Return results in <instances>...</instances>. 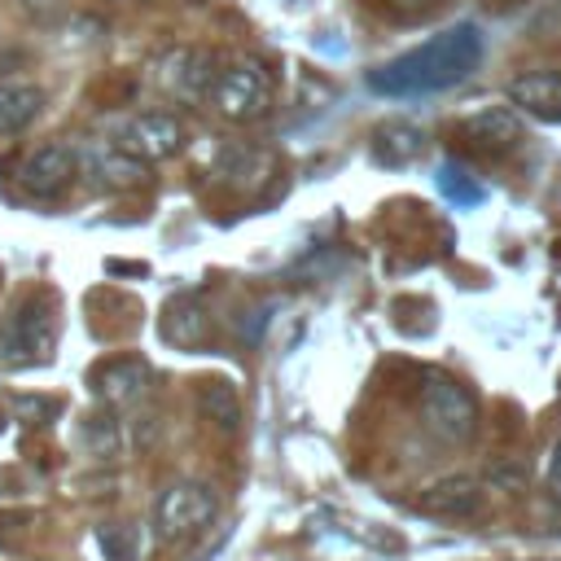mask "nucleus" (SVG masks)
I'll return each mask as SVG.
<instances>
[{
    "instance_id": "ddd939ff",
    "label": "nucleus",
    "mask_w": 561,
    "mask_h": 561,
    "mask_svg": "<svg viewBox=\"0 0 561 561\" xmlns=\"http://www.w3.org/2000/svg\"><path fill=\"white\" fill-rule=\"evenodd\" d=\"M508 96L517 110L535 114V118H561V70H535L508 83Z\"/></svg>"
},
{
    "instance_id": "0eeeda50",
    "label": "nucleus",
    "mask_w": 561,
    "mask_h": 561,
    "mask_svg": "<svg viewBox=\"0 0 561 561\" xmlns=\"http://www.w3.org/2000/svg\"><path fill=\"white\" fill-rule=\"evenodd\" d=\"M114 145L123 153H131L136 162H162V158H171V153L184 149V123L175 114H167V110H145V114H136L118 131Z\"/></svg>"
},
{
    "instance_id": "aec40b11",
    "label": "nucleus",
    "mask_w": 561,
    "mask_h": 561,
    "mask_svg": "<svg viewBox=\"0 0 561 561\" xmlns=\"http://www.w3.org/2000/svg\"><path fill=\"white\" fill-rule=\"evenodd\" d=\"M96 539H101V548H105L110 561H136V552H131V530H127V526H105Z\"/></svg>"
},
{
    "instance_id": "b1692460",
    "label": "nucleus",
    "mask_w": 561,
    "mask_h": 561,
    "mask_svg": "<svg viewBox=\"0 0 561 561\" xmlns=\"http://www.w3.org/2000/svg\"><path fill=\"white\" fill-rule=\"evenodd\" d=\"M26 561H39V557H26Z\"/></svg>"
},
{
    "instance_id": "9d476101",
    "label": "nucleus",
    "mask_w": 561,
    "mask_h": 561,
    "mask_svg": "<svg viewBox=\"0 0 561 561\" xmlns=\"http://www.w3.org/2000/svg\"><path fill=\"white\" fill-rule=\"evenodd\" d=\"M83 171H88V180L101 184V188H131V184L145 180V162H136L131 153H123L114 140L92 145L88 153H79V175H83Z\"/></svg>"
},
{
    "instance_id": "39448f33",
    "label": "nucleus",
    "mask_w": 561,
    "mask_h": 561,
    "mask_svg": "<svg viewBox=\"0 0 561 561\" xmlns=\"http://www.w3.org/2000/svg\"><path fill=\"white\" fill-rule=\"evenodd\" d=\"M219 500H215V486L206 482H171L158 504H153V535L158 543H184L193 539L197 530L210 526Z\"/></svg>"
},
{
    "instance_id": "f3484780",
    "label": "nucleus",
    "mask_w": 561,
    "mask_h": 561,
    "mask_svg": "<svg viewBox=\"0 0 561 561\" xmlns=\"http://www.w3.org/2000/svg\"><path fill=\"white\" fill-rule=\"evenodd\" d=\"M57 399H48V394H18L13 399V416L22 421V425H31V430H39V425H48L53 416H57Z\"/></svg>"
},
{
    "instance_id": "4be33fe9",
    "label": "nucleus",
    "mask_w": 561,
    "mask_h": 561,
    "mask_svg": "<svg viewBox=\"0 0 561 561\" xmlns=\"http://www.w3.org/2000/svg\"><path fill=\"white\" fill-rule=\"evenodd\" d=\"M543 478H548V491L561 500V443L552 447V456H548V473H543Z\"/></svg>"
},
{
    "instance_id": "5701e85b",
    "label": "nucleus",
    "mask_w": 561,
    "mask_h": 561,
    "mask_svg": "<svg viewBox=\"0 0 561 561\" xmlns=\"http://www.w3.org/2000/svg\"><path fill=\"white\" fill-rule=\"evenodd\" d=\"M403 13H425V9H434V4H443V0H394Z\"/></svg>"
},
{
    "instance_id": "7ed1b4c3",
    "label": "nucleus",
    "mask_w": 561,
    "mask_h": 561,
    "mask_svg": "<svg viewBox=\"0 0 561 561\" xmlns=\"http://www.w3.org/2000/svg\"><path fill=\"white\" fill-rule=\"evenodd\" d=\"M272 92H276V79L263 61L254 57H241L224 70H215V83H210V105L219 118L228 123H254L272 110Z\"/></svg>"
},
{
    "instance_id": "423d86ee",
    "label": "nucleus",
    "mask_w": 561,
    "mask_h": 561,
    "mask_svg": "<svg viewBox=\"0 0 561 561\" xmlns=\"http://www.w3.org/2000/svg\"><path fill=\"white\" fill-rule=\"evenodd\" d=\"M75 180H79V149L66 145V140L39 145V149H31L18 162V188L31 193V197H39V202L61 197Z\"/></svg>"
},
{
    "instance_id": "f257e3e1",
    "label": "nucleus",
    "mask_w": 561,
    "mask_h": 561,
    "mask_svg": "<svg viewBox=\"0 0 561 561\" xmlns=\"http://www.w3.org/2000/svg\"><path fill=\"white\" fill-rule=\"evenodd\" d=\"M482 61V31L473 22H456L438 35H430L425 44L390 57L386 66L368 70V88L377 96H434L443 88H456L460 79H469Z\"/></svg>"
},
{
    "instance_id": "393cba45",
    "label": "nucleus",
    "mask_w": 561,
    "mask_h": 561,
    "mask_svg": "<svg viewBox=\"0 0 561 561\" xmlns=\"http://www.w3.org/2000/svg\"><path fill=\"white\" fill-rule=\"evenodd\" d=\"M0 280H4V276H0Z\"/></svg>"
},
{
    "instance_id": "6ab92c4d",
    "label": "nucleus",
    "mask_w": 561,
    "mask_h": 561,
    "mask_svg": "<svg viewBox=\"0 0 561 561\" xmlns=\"http://www.w3.org/2000/svg\"><path fill=\"white\" fill-rule=\"evenodd\" d=\"M438 184H443V193H447V197H456V202H465V206H469V202H478V184L469 180V171H465V167H443V171H438Z\"/></svg>"
},
{
    "instance_id": "4468645a",
    "label": "nucleus",
    "mask_w": 561,
    "mask_h": 561,
    "mask_svg": "<svg viewBox=\"0 0 561 561\" xmlns=\"http://www.w3.org/2000/svg\"><path fill=\"white\" fill-rule=\"evenodd\" d=\"M210 333V320L202 311V302L193 294H180L167 302V316H162V337L175 342V346H202Z\"/></svg>"
},
{
    "instance_id": "f8f14e48",
    "label": "nucleus",
    "mask_w": 561,
    "mask_h": 561,
    "mask_svg": "<svg viewBox=\"0 0 561 561\" xmlns=\"http://www.w3.org/2000/svg\"><path fill=\"white\" fill-rule=\"evenodd\" d=\"M44 88L31 79H0V136L26 131L44 114Z\"/></svg>"
},
{
    "instance_id": "dca6fc26",
    "label": "nucleus",
    "mask_w": 561,
    "mask_h": 561,
    "mask_svg": "<svg viewBox=\"0 0 561 561\" xmlns=\"http://www.w3.org/2000/svg\"><path fill=\"white\" fill-rule=\"evenodd\" d=\"M469 131L486 145H513L517 140V114L513 110H482L469 118Z\"/></svg>"
},
{
    "instance_id": "9b49d317",
    "label": "nucleus",
    "mask_w": 561,
    "mask_h": 561,
    "mask_svg": "<svg viewBox=\"0 0 561 561\" xmlns=\"http://www.w3.org/2000/svg\"><path fill=\"white\" fill-rule=\"evenodd\" d=\"M482 486L469 478V473H456V478H443V482H434L425 495H421V508L425 513H434V517H473V513H482Z\"/></svg>"
},
{
    "instance_id": "1a4fd4ad",
    "label": "nucleus",
    "mask_w": 561,
    "mask_h": 561,
    "mask_svg": "<svg viewBox=\"0 0 561 561\" xmlns=\"http://www.w3.org/2000/svg\"><path fill=\"white\" fill-rule=\"evenodd\" d=\"M158 79H162L167 92L193 101V96H206V92H210L215 70H210V57H206V53H197V48H175V53L162 57Z\"/></svg>"
},
{
    "instance_id": "412c9836",
    "label": "nucleus",
    "mask_w": 561,
    "mask_h": 561,
    "mask_svg": "<svg viewBox=\"0 0 561 561\" xmlns=\"http://www.w3.org/2000/svg\"><path fill=\"white\" fill-rule=\"evenodd\" d=\"M18 4H22V13L31 22H53L61 13V0H18Z\"/></svg>"
},
{
    "instance_id": "a211bd4d",
    "label": "nucleus",
    "mask_w": 561,
    "mask_h": 561,
    "mask_svg": "<svg viewBox=\"0 0 561 561\" xmlns=\"http://www.w3.org/2000/svg\"><path fill=\"white\" fill-rule=\"evenodd\" d=\"M118 438H123V434H118V425H114L110 416H92V421L83 425V443H88L96 456H114V451H118Z\"/></svg>"
},
{
    "instance_id": "f03ea898",
    "label": "nucleus",
    "mask_w": 561,
    "mask_h": 561,
    "mask_svg": "<svg viewBox=\"0 0 561 561\" xmlns=\"http://www.w3.org/2000/svg\"><path fill=\"white\" fill-rule=\"evenodd\" d=\"M53 346H57V302L44 289H31L0 320V359L31 368V364H48Z\"/></svg>"
},
{
    "instance_id": "20e7f679",
    "label": "nucleus",
    "mask_w": 561,
    "mask_h": 561,
    "mask_svg": "<svg viewBox=\"0 0 561 561\" xmlns=\"http://www.w3.org/2000/svg\"><path fill=\"white\" fill-rule=\"evenodd\" d=\"M421 421L430 434H438L443 443H469L478 434V403L473 394L456 381V377H443V373H430L421 381Z\"/></svg>"
},
{
    "instance_id": "6e6552de",
    "label": "nucleus",
    "mask_w": 561,
    "mask_h": 561,
    "mask_svg": "<svg viewBox=\"0 0 561 561\" xmlns=\"http://www.w3.org/2000/svg\"><path fill=\"white\" fill-rule=\"evenodd\" d=\"M92 386H96V399H101V403L127 408V403L145 399V390H149V364L136 359V355L105 359V364L92 373Z\"/></svg>"
},
{
    "instance_id": "2eb2a0df",
    "label": "nucleus",
    "mask_w": 561,
    "mask_h": 561,
    "mask_svg": "<svg viewBox=\"0 0 561 561\" xmlns=\"http://www.w3.org/2000/svg\"><path fill=\"white\" fill-rule=\"evenodd\" d=\"M197 403H202V412H206V421H210L215 430L232 434V430L241 425V399H237V390H232L228 381H202Z\"/></svg>"
}]
</instances>
